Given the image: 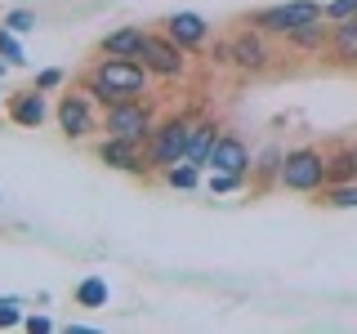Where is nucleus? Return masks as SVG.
<instances>
[{
  "label": "nucleus",
  "instance_id": "nucleus-20",
  "mask_svg": "<svg viewBox=\"0 0 357 334\" xmlns=\"http://www.w3.org/2000/svg\"><path fill=\"white\" fill-rule=\"evenodd\" d=\"M197 170H201V165L178 161V165H170V170H161V174H165V183H170V187H197Z\"/></svg>",
  "mask_w": 357,
  "mask_h": 334
},
{
  "label": "nucleus",
  "instance_id": "nucleus-9",
  "mask_svg": "<svg viewBox=\"0 0 357 334\" xmlns=\"http://www.w3.org/2000/svg\"><path fill=\"white\" fill-rule=\"evenodd\" d=\"M59 125L67 138H89V134L98 129L94 120V107H89V94L81 89V94H63L59 98Z\"/></svg>",
  "mask_w": 357,
  "mask_h": 334
},
{
  "label": "nucleus",
  "instance_id": "nucleus-24",
  "mask_svg": "<svg viewBox=\"0 0 357 334\" xmlns=\"http://www.w3.org/2000/svg\"><path fill=\"white\" fill-rule=\"evenodd\" d=\"M0 58H9V63H22V49H18V40H14V31H0Z\"/></svg>",
  "mask_w": 357,
  "mask_h": 334
},
{
  "label": "nucleus",
  "instance_id": "nucleus-27",
  "mask_svg": "<svg viewBox=\"0 0 357 334\" xmlns=\"http://www.w3.org/2000/svg\"><path fill=\"white\" fill-rule=\"evenodd\" d=\"M27 330L31 334H45V330H50V317H27Z\"/></svg>",
  "mask_w": 357,
  "mask_h": 334
},
{
  "label": "nucleus",
  "instance_id": "nucleus-18",
  "mask_svg": "<svg viewBox=\"0 0 357 334\" xmlns=\"http://www.w3.org/2000/svg\"><path fill=\"white\" fill-rule=\"evenodd\" d=\"M76 303L81 308H103L107 303V281L103 276H85V281L76 285Z\"/></svg>",
  "mask_w": 357,
  "mask_h": 334
},
{
  "label": "nucleus",
  "instance_id": "nucleus-23",
  "mask_svg": "<svg viewBox=\"0 0 357 334\" xmlns=\"http://www.w3.org/2000/svg\"><path fill=\"white\" fill-rule=\"evenodd\" d=\"M326 18H335V22L357 18V0H331V5H326Z\"/></svg>",
  "mask_w": 357,
  "mask_h": 334
},
{
  "label": "nucleus",
  "instance_id": "nucleus-10",
  "mask_svg": "<svg viewBox=\"0 0 357 334\" xmlns=\"http://www.w3.org/2000/svg\"><path fill=\"white\" fill-rule=\"evenodd\" d=\"M206 170H215V174H245V170H250V152H245V143L237 138V134H219V143L206 156Z\"/></svg>",
  "mask_w": 357,
  "mask_h": 334
},
{
  "label": "nucleus",
  "instance_id": "nucleus-5",
  "mask_svg": "<svg viewBox=\"0 0 357 334\" xmlns=\"http://www.w3.org/2000/svg\"><path fill=\"white\" fill-rule=\"evenodd\" d=\"M103 129L116 134V138H134V143H148L156 129V111L148 98H130V103L103 107Z\"/></svg>",
  "mask_w": 357,
  "mask_h": 334
},
{
  "label": "nucleus",
  "instance_id": "nucleus-25",
  "mask_svg": "<svg viewBox=\"0 0 357 334\" xmlns=\"http://www.w3.org/2000/svg\"><path fill=\"white\" fill-rule=\"evenodd\" d=\"M59 85H63V72H59V67H50V72L36 76V89H59Z\"/></svg>",
  "mask_w": 357,
  "mask_h": 334
},
{
  "label": "nucleus",
  "instance_id": "nucleus-17",
  "mask_svg": "<svg viewBox=\"0 0 357 334\" xmlns=\"http://www.w3.org/2000/svg\"><path fill=\"white\" fill-rule=\"evenodd\" d=\"M290 45H295V49H321V45H326L331 40V27H326V22H308V27H299V31H290V36H286Z\"/></svg>",
  "mask_w": 357,
  "mask_h": 334
},
{
  "label": "nucleus",
  "instance_id": "nucleus-15",
  "mask_svg": "<svg viewBox=\"0 0 357 334\" xmlns=\"http://www.w3.org/2000/svg\"><path fill=\"white\" fill-rule=\"evenodd\" d=\"M143 36H148L143 27H121V31H112V36H103V45H98V49L112 54V58H139Z\"/></svg>",
  "mask_w": 357,
  "mask_h": 334
},
{
  "label": "nucleus",
  "instance_id": "nucleus-16",
  "mask_svg": "<svg viewBox=\"0 0 357 334\" xmlns=\"http://www.w3.org/2000/svg\"><path fill=\"white\" fill-rule=\"evenodd\" d=\"M353 178H357V148H335L326 156V187L353 183Z\"/></svg>",
  "mask_w": 357,
  "mask_h": 334
},
{
  "label": "nucleus",
  "instance_id": "nucleus-11",
  "mask_svg": "<svg viewBox=\"0 0 357 334\" xmlns=\"http://www.w3.org/2000/svg\"><path fill=\"white\" fill-rule=\"evenodd\" d=\"M165 36L174 45H183V49H197V45H206V36H210V22L201 14H192V9H178V14L165 18Z\"/></svg>",
  "mask_w": 357,
  "mask_h": 334
},
{
  "label": "nucleus",
  "instance_id": "nucleus-14",
  "mask_svg": "<svg viewBox=\"0 0 357 334\" xmlns=\"http://www.w3.org/2000/svg\"><path fill=\"white\" fill-rule=\"evenodd\" d=\"M219 120H197V125H192V138H188V161H192V165H201V170H206V156H210V148H215V143H219Z\"/></svg>",
  "mask_w": 357,
  "mask_h": 334
},
{
  "label": "nucleus",
  "instance_id": "nucleus-1",
  "mask_svg": "<svg viewBox=\"0 0 357 334\" xmlns=\"http://www.w3.org/2000/svg\"><path fill=\"white\" fill-rule=\"evenodd\" d=\"M148 81L152 72L143 67V58H98L94 67L85 72L81 89L94 103L103 107H116V103H130V98H148Z\"/></svg>",
  "mask_w": 357,
  "mask_h": 334
},
{
  "label": "nucleus",
  "instance_id": "nucleus-22",
  "mask_svg": "<svg viewBox=\"0 0 357 334\" xmlns=\"http://www.w3.org/2000/svg\"><path fill=\"white\" fill-rule=\"evenodd\" d=\"M241 178L245 174H215V170H210V192H237Z\"/></svg>",
  "mask_w": 357,
  "mask_h": 334
},
{
  "label": "nucleus",
  "instance_id": "nucleus-13",
  "mask_svg": "<svg viewBox=\"0 0 357 334\" xmlns=\"http://www.w3.org/2000/svg\"><path fill=\"white\" fill-rule=\"evenodd\" d=\"M326 49H331V58H335V63H344V67H353V63H357V18L335 22Z\"/></svg>",
  "mask_w": 357,
  "mask_h": 334
},
{
  "label": "nucleus",
  "instance_id": "nucleus-12",
  "mask_svg": "<svg viewBox=\"0 0 357 334\" xmlns=\"http://www.w3.org/2000/svg\"><path fill=\"white\" fill-rule=\"evenodd\" d=\"M45 89H22V94H14L9 98V120L14 125H22V129H36L40 120H45Z\"/></svg>",
  "mask_w": 357,
  "mask_h": 334
},
{
  "label": "nucleus",
  "instance_id": "nucleus-7",
  "mask_svg": "<svg viewBox=\"0 0 357 334\" xmlns=\"http://www.w3.org/2000/svg\"><path fill=\"white\" fill-rule=\"evenodd\" d=\"M98 161L112 165V170H126V174H152L148 170V143L116 138V134H107V138L98 143Z\"/></svg>",
  "mask_w": 357,
  "mask_h": 334
},
{
  "label": "nucleus",
  "instance_id": "nucleus-2",
  "mask_svg": "<svg viewBox=\"0 0 357 334\" xmlns=\"http://www.w3.org/2000/svg\"><path fill=\"white\" fill-rule=\"evenodd\" d=\"M192 125H197V120L188 116V111L156 120V129H152V138H148V170H170V165L188 161V138H192Z\"/></svg>",
  "mask_w": 357,
  "mask_h": 334
},
{
  "label": "nucleus",
  "instance_id": "nucleus-8",
  "mask_svg": "<svg viewBox=\"0 0 357 334\" xmlns=\"http://www.w3.org/2000/svg\"><path fill=\"white\" fill-rule=\"evenodd\" d=\"M228 40H232V63H237L241 72H268V67H273V49H268L259 27L245 22L237 36H228Z\"/></svg>",
  "mask_w": 357,
  "mask_h": 334
},
{
  "label": "nucleus",
  "instance_id": "nucleus-21",
  "mask_svg": "<svg viewBox=\"0 0 357 334\" xmlns=\"http://www.w3.org/2000/svg\"><path fill=\"white\" fill-rule=\"evenodd\" d=\"M5 27L14 31V36H18V31H31V27H36V14H31V9H14V14L5 18Z\"/></svg>",
  "mask_w": 357,
  "mask_h": 334
},
{
  "label": "nucleus",
  "instance_id": "nucleus-3",
  "mask_svg": "<svg viewBox=\"0 0 357 334\" xmlns=\"http://www.w3.org/2000/svg\"><path fill=\"white\" fill-rule=\"evenodd\" d=\"M277 183L286 192H321L326 187V152L321 148H295L282 156V170H277Z\"/></svg>",
  "mask_w": 357,
  "mask_h": 334
},
{
  "label": "nucleus",
  "instance_id": "nucleus-6",
  "mask_svg": "<svg viewBox=\"0 0 357 334\" xmlns=\"http://www.w3.org/2000/svg\"><path fill=\"white\" fill-rule=\"evenodd\" d=\"M183 45H174L170 36H143V49H139V58L143 67H148L152 76H161V81H178V76L188 72V58H183Z\"/></svg>",
  "mask_w": 357,
  "mask_h": 334
},
{
  "label": "nucleus",
  "instance_id": "nucleus-26",
  "mask_svg": "<svg viewBox=\"0 0 357 334\" xmlns=\"http://www.w3.org/2000/svg\"><path fill=\"white\" fill-rule=\"evenodd\" d=\"M18 303H0V330H9V326H18Z\"/></svg>",
  "mask_w": 357,
  "mask_h": 334
},
{
  "label": "nucleus",
  "instance_id": "nucleus-19",
  "mask_svg": "<svg viewBox=\"0 0 357 334\" xmlns=\"http://www.w3.org/2000/svg\"><path fill=\"white\" fill-rule=\"evenodd\" d=\"M321 200L335 209H353L357 205V178L353 183H335V187H321Z\"/></svg>",
  "mask_w": 357,
  "mask_h": 334
},
{
  "label": "nucleus",
  "instance_id": "nucleus-4",
  "mask_svg": "<svg viewBox=\"0 0 357 334\" xmlns=\"http://www.w3.org/2000/svg\"><path fill=\"white\" fill-rule=\"evenodd\" d=\"M321 18H326V9H321V5H312V0H290V5L259 9V14H250L245 22L259 27L264 36H290V31L308 27V22H321Z\"/></svg>",
  "mask_w": 357,
  "mask_h": 334
}]
</instances>
